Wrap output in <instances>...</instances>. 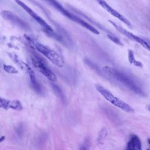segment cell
<instances>
[{"instance_id": "obj_1", "label": "cell", "mask_w": 150, "mask_h": 150, "mask_svg": "<svg viewBox=\"0 0 150 150\" xmlns=\"http://www.w3.org/2000/svg\"><path fill=\"white\" fill-rule=\"evenodd\" d=\"M103 69L110 76L124 85L131 91L139 96H145V93L142 88L137 84V83L125 73L108 66L103 67Z\"/></svg>"}, {"instance_id": "obj_2", "label": "cell", "mask_w": 150, "mask_h": 150, "mask_svg": "<svg viewBox=\"0 0 150 150\" xmlns=\"http://www.w3.org/2000/svg\"><path fill=\"white\" fill-rule=\"evenodd\" d=\"M48 4L52 5L54 8H55L57 11L60 12L62 15L65 16L66 18H69L71 21L80 25L81 26L85 28L86 29H88L89 31L91 32L92 33L96 35H99L100 32L91 25L89 24L84 20L82 19L81 18L79 17L78 16L73 14L69 11L65 9L60 4H59L56 0H45Z\"/></svg>"}, {"instance_id": "obj_3", "label": "cell", "mask_w": 150, "mask_h": 150, "mask_svg": "<svg viewBox=\"0 0 150 150\" xmlns=\"http://www.w3.org/2000/svg\"><path fill=\"white\" fill-rule=\"evenodd\" d=\"M29 41L31 42V44L34 46L36 50L44 55L54 65L60 68H62L64 66V60L63 57L55 50L49 48L48 47L40 43L32 42L31 40Z\"/></svg>"}, {"instance_id": "obj_4", "label": "cell", "mask_w": 150, "mask_h": 150, "mask_svg": "<svg viewBox=\"0 0 150 150\" xmlns=\"http://www.w3.org/2000/svg\"><path fill=\"white\" fill-rule=\"evenodd\" d=\"M96 90L102 95V96L112 105L128 113H133L134 110L132 107L128 105L124 101L120 100L118 97L112 94L109 90L100 84H96Z\"/></svg>"}, {"instance_id": "obj_5", "label": "cell", "mask_w": 150, "mask_h": 150, "mask_svg": "<svg viewBox=\"0 0 150 150\" xmlns=\"http://www.w3.org/2000/svg\"><path fill=\"white\" fill-rule=\"evenodd\" d=\"M30 60L33 66L38 71L45 76L49 80L52 82L57 81V77L55 74L49 69L44 60L37 53H33L31 54Z\"/></svg>"}, {"instance_id": "obj_6", "label": "cell", "mask_w": 150, "mask_h": 150, "mask_svg": "<svg viewBox=\"0 0 150 150\" xmlns=\"http://www.w3.org/2000/svg\"><path fill=\"white\" fill-rule=\"evenodd\" d=\"M1 15L3 18L23 31L29 32L31 30V28L27 22L11 11L3 10L1 12Z\"/></svg>"}, {"instance_id": "obj_7", "label": "cell", "mask_w": 150, "mask_h": 150, "mask_svg": "<svg viewBox=\"0 0 150 150\" xmlns=\"http://www.w3.org/2000/svg\"><path fill=\"white\" fill-rule=\"evenodd\" d=\"M112 25V26L121 33H122V35H124V36H125L127 38H128V39H129L130 40H132L133 41H135L137 43H138L139 44H140L143 47H144L145 49H147L148 50L150 51V45L149 44V43L148 42L147 40H145V39H143L142 38H141V37L137 36L135 35H134V33L127 30L126 29H124L123 28L120 26L119 25H117L115 22L109 20L108 21Z\"/></svg>"}, {"instance_id": "obj_8", "label": "cell", "mask_w": 150, "mask_h": 150, "mask_svg": "<svg viewBox=\"0 0 150 150\" xmlns=\"http://www.w3.org/2000/svg\"><path fill=\"white\" fill-rule=\"evenodd\" d=\"M15 1L18 5H19L22 9H23L34 20H35L39 25H40L43 28V30L53 31V29L52 28V27L49 26V25H48V23H46L43 19L39 16L34 11H33L24 2H23L21 0H15Z\"/></svg>"}, {"instance_id": "obj_9", "label": "cell", "mask_w": 150, "mask_h": 150, "mask_svg": "<svg viewBox=\"0 0 150 150\" xmlns=\"http://www.w3.org/2000/svg\"><path fill=\"white\" fill-rule=\"evenodd\" d=\"M96 1L105 11H107L108 13H110L113 16L117 18L120 21H122L124 23H125L129 28H131L132 25L130 21L124 15L120 13L117 11L112 8L110 5H109L104 0H96Z\"/></svg>"}, {"instance_id": "obj_10", "label": "cell", "mask_w": 150, "mask_h": 150, "mask_svg": "<svg viewBox=\"0 0 150 150\" xmlns=\"http://www.w3.org/2000/svg\"><path fill=\"white\" fill-rule=\"evenodd\" d=\"M24 69L26 70V71L27 72V73L29 75L30 86H31V87L32 88V89L37 94H38L39 95L42 94H43L42 87L41 85L38 81L33 70L28 64L26 65Z\"/></svg>"}, {"instance_id": "obj_11", "label": "cell", "mask_w": 150, "mask_h": 150, "mask_svg": "<svg viewBox=\"0 0 150 150\" xmlns=\"http://www.w3.org/2000/svg\"><path fill=\"white\" fill-rule=\"evenodd\" d=\"M126 148L132 150H142V144L139 138L136 135H132Z\"/></svg>"}, {"instance_id": "obj_12", "label": "cell", "mask_w": 150, "mask_h": 150, "mask_svg": "<svg viewBox=\"0 0 150 150\" xmlns=\"http://www.w3.org/2000/svg\"><path fill=\"white\" fill-rule=\"evenodd\" d=\"M128 59L129 63L131 64H132L135 66L142 68L143 67V65L142 63L138 60H137L134 56V53L132 50L129 49L128 51Z\"/></svg>"}, {"instance_id": "obj_13", "label": "cell", "mask_w": 150, "mask_h": 150, "mask_svg": "<svg viewBox=\"0 0 150 150\" xmlns=\"http://www.w3.org/2000/svg\"><path fill=\"white\" fill-rule=\"evenodd\" d=\"M52 88L55 94L59 98V99L63 103L65 101V97L64 93L60 87L54 83H51Z\"/></svg>"}, {"instance_id": "obj_14", "label": "cell", "mask_w": 150, "mask_h": 150, "mask_svg": "<svg viewBox=\"0 0 150 150\" xmlns=\"http://www.w3.org/2000/svg\"><path fill=\"white\" fill-rule=\"evenodd\" d=\"M107 134H108L107 129L105 127L102 128L98 135L97 140L98 144L101 145L104 144V142L107 136Z\"/></svg>"}, {"instance_id": "obj_15", "label": "cell", "mask_w": 150, "mask_h": 150, "mask_svg": "<svg viewBox=\"0 0 150 150\" xmlns=\"http://www.w3.org/2000/svg\"><path fill=\"white\" fill-rule=\"evenodd\" d=\"M105 113L106 114L107 116L109 118V119L112 121V122L118 124V122H120V119L117 115L111 110H110L108 108H106L105 110Z\"/></svg>"}, {"instance_id": "obj_16", "label": "cell", "mask_w": 150, "mask_h": 150, "mask_svg": "<svg viewBox=\"0 0 150 150\" xmlns=\"http://www.w3.org/2000/svg\"><path fill=\"white\" fill-rule=\"evenodd\" d=\"M9 108L16 111H21L23 109V105L20 101H19L18 100H14L11 101Z\"/></svg>"}, {"instance_id": "obj_17", "label": "cell", "mask_w": 150, "mask_h": 150, "mask_svg": "<svg viewBox=\"0 0 150 150\" xmlns=\"http://www.w3.org/2000/svg\"><path fill=\"white\" fill-rule=\"evenodd\" d=\"M10 103H11V100H6L5 98H4L0 97V108L6 110L9 109Z\"/></svg>"}, {"instance_id": "obj_18", "label": "cell", "mask_w": 150, "mask_h": 150, "mask_svg": "<svg viewBox=\"0 0 150 150\" xmlns=\"http://www.w3.org/2000/svg\"><path fill=\"white\" fill-rule=\"evenodd\" d=\"M3 69L7 73L10 74H16L18 73V70L13 66L11 65H7L5 64H3Z\"/></svg>"}, {"instance_id": "obj_19", "label": "cell", "mask_w": 150, "mask_h": 150, "mask_svg": "<svg viewBox=\"0 0 150 150\" xmlns=\"http://www.w3.org/2000/svg\"><path fill=\"white\" fill-rule=\"evenodd\" d=\"M91 146V142L89 139L86 138L82 144L80 145L79 150H90Z\"/></svg>"}, {"instance_id": "obj_20", "label": "cell", "mask_w": 150, "mask_h": 150, "mask_svg": "<svg viewBox=\"0 0 150 150\" xmlns=\"http://www.w3.org/2000/svg\"><path fill=\"white\" fill-rule=\"evenodd\" d=\"M107 37H108V38L110 40H111L112 42H113L115 43V44L118 45H120V46H122V43H121V42L120 41V40L117 37H116L115 36L112 35L108 34V35H107Z\"/></svg>"}, {"instance_id": "obj_21", "label": "cell", "mask_w": 150, "mask_h": 150, "mask_svg": "<svg viewBox=\"0 0 150 150\" xmlns=\"http://www.w3.org/2000/svg\"><path fill=\"white\" fill-rule=\"evenodd\" d=\"M5 137L4 135L1 136V137H0V143L2 142H3V141L5 140Z\"/></svg>"}, {"instance_id": "obj_22", "label": "cell", "mask_w": 150, "mask_h": 150, "mask_svg": "<svg viewBox=\"0 0 150 150\" xmlns=\"http://www.w3.org/2000/svg\"><path fill=\"white\" fill-rule=\"evenodd\" d=\"M146 108L150 112V105H146Z\"/></svg>"}, {"instance_id": "obj_23", "label": "cell", "mask_w": 150, "mask_h": 150, "mask_svg": "<svg viewBox=\"0 0 150 150\" xmlns=\"http://www.w3.org/2000/svg\"><path fill=\"white\" fill-rule=\"evenodd\" d=\"M148 144L150 145V139H149V138L148 139Z\"/></svg>"}, {"instance_id": "obj_24", "label": "cell", "mask_w": 150, "mask_h": 150, "mask_svg": "<svg viewBox=\"0 0 150 150\" xmlns=\"http://www.w3.org/2000/svg\"><path fill=\"white\" fill-rule=\"evenodd\" d=\"M125 150H132V149H128V148H126Z\"/></svg>"}, {"instance_id": "obj_25", "label": "cell", "mask_w": 150, "mask_h": 150, "mask_svg": "<svg viewBox=\"0 0 150 150\" xmlns=\"http://www.w3.org/2000/svg\"><path fill=\"white\" fill-rule=\"evenodd\" d=\"M146 150H150V149H147Z\"/></svg>"}]
</instances>
